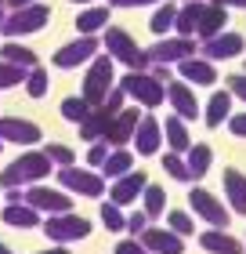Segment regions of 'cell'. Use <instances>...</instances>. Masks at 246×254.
<instances>
[{"label":"cell","instance_id":"obj_22","mask_svg":"<svg viewBox=\"0 0 246 254\" xmlns=\"http://www.w3.org/2000/svg\"><path fill=\"white\" fill-rule=\"evenodd\" d=\"M105 26H109V7L105 4H91V7L80 11V18H76L80 37H95V33H101Z\"/></svg>","mask_w":246,"mask_h":254},{"label":"cell","instance_id":"obj_30","mask_svg":"<svg viewBox=\"0 0 246 254\" xmlns=\"http://www.w3.org/2000/svg\"><path fill=\"white\" fill-rule=\"evenodd\" d=\"M0 59H4V62H11V65H22V69L40 65V62H37V55H33V48H22L18 40H7L4 48H0Z\"/></svg>","mask_w":246,"mask_h":254},{"label":"cell","instance_id":"obj_29","mask_svg":"<svg viewBox=\"0 0 246 254\" xmlns=\"http://www.w3.org/2000/svg\"><path fill=\"white\" fill-rule=\"evenodd\" d=\"M228 117H232V95L228 91L210 95V102H206V127H221Z\"/></svg>","mask_w":246,"mask_h":254},{"label":"cell","instance_id":"obj_7","mask_svg":"<svg viewBox=\"0 0 246 254\" xmlns=\"http://www.w3.org/2000/svg\"><path fill=\"white\" fill-rule=\"evenodd\" d=\"M199 48H196V37H163L156 48H148V65H170V62H181V59H192Z\"/></svg>","mask_w":246,"mask_h":254},{"label":"cell","instance_id":"obj_55","mask_svg":"<svg viewBox=\"0 0 246 254\" xmlns=\"http://www.w3.org/2000/svg\"><path fill=\"white\" fill-rule=\"evenodd\" d=\"M0 7H4V0H0Z\"/></svg>","mask_w":246,"mask_h":254},{"label":"cell","instance_id":"obj_39","mask_svg":"<svg viewBox=\"0 0 246 254\" xmlns=\"http://www.w3.org/2000/svg\"><path fill=\"white\" fill-rule=\"evenodd\" d=\"M123 222H127V218H123V211L116 203H101V225L109 229V233H120Z\"/></svg>","mask_w":246,"mask_h":254},{"label":"cell","instance_id":"obj_36","mask_svg":"<svg viewBox=\"0 0 246 254\" xmlns=\"http://www.w3.org/2000/svg\"><path fill=\"white\" fill-rule=\"evenodd\" d=\"M167 229H170V233H178V236L185 240V236L196 233V222H192L185 211H170V214H167Z\"/></svg>","mask_w":246,"mask_h":254},{"label":"cell","instance_id":"obj_4","mask_svg":"<svg viewBox=\"0 0 246 254\" xmlns=\"http://www.w3.org/2000/svg\"><path fill=\"white\" fill-rule=\"evenodd\" d=\"M112 87H116V62L109 55H95L87 76H84V95L80 98H84L87 106H101V98L109 95Z\"/></svg>","mask_w":246,"mask_h":254},{"label":"cell","instance_id":"obj_12","mask_svg":"<svg viewBox=\"0 0 246 254\" xmlns=\"http://www.w3.org/2000/svg\"><path fill=\"white\" fill-rule=\"evenodd\" d=\"M138 120H142V113L138 109H120L116 117L109 120V127H105V138L101 142L105 145H112V149H127V142L134 138V127H138Z\"/></svg>","mask_w":246,"mask_h":254},{"label":"cell","instance_id":"obj_9","mask_svg":"<svg viewBox=\"0 0 246 254\" xmlns=\"http://www.w3.org/2000/svg\"><path fill=\"white\" fill-rule=\"evenodd\" d=\"M98 37H76V40H69L65 48H58L54 51V69H76V65H84V62H91L98 55Z\"/></svg>","mask_w":246,"mask_h":254},{"label":"cell","instance_id":"obj_27","mask_svg":"<svg viewBox=\"0 0 246 254\" xmlns=\"http://www.w3.org/2000/svg\"><path fill=\"white\" fill-rule=\"evenodd\" d=\"M163 138H167V145H170V153H189V145H192V134H189V127H185L181 117H170L167 124H163Z\"/></svg>","mask_w":246,"mask_h":254},{"label":"cell","instance_id":"obj_47","mask_svg":"<svg viewBox=\"0 0 246 254\" xmlns=\"http://www.w3.org/2000/svg\"><path fill=\"white\" fill-rule=\"evenodd\" d=\"M210 4H217V7H246V0H210Z\"/></svg>","mask_w":246,"mask_h":254},{"label":"cell","instance_id":"obj_38","mask_svg":"<svg viewBox=\"0 0 246 254\" xmlns=\"http://www.w3.org/2000/svg\"><path fill=\"white\" fill-rule=\"evenodd\" d=\"M87 113H91V106H87L84 98H76V95H69V98L62 102V117H65V120H76V124H80Z\"/></svg>","mask_w":246,"mask_h":254},{"label":"cell","instance_id":"obj_42","mask_svg":"<svg viewBox=\"0 0 246 254\" xmlns=\"http://www.w3.org/2000/svg\"><path fill=\"white\" fill-rule=\"evenodd\" d=\"M105 156H109V145H105V142H91V149H87V164H91V167H101Z\"/></svg>","mask_w":246,"mask_h":254},{"label":"cell","instance_id":"obj_34","mask_svg":"<svg viewBox=\"0 0 246 254\" xmlns=\"http://www.w3.org/2000/svg\"><path fill=\"white\" fill-rule=\"evenodd\" d=\"M40 153L48 156L51 164H62V167H73V164H76V153H73L69 145H58V142H48V145L40 149Z\"/></svg>","mask_w":246,"mask_h":254},{"label":"cell","instance_id":"obj_50","mask_svg":"<svg viewBox=\"0 0 246 254\" xmlns=\"http://www.w3.org/2000/svg\"><path fill=\"white\" fill-rule=\"evenodd\" d=\"M40 254H69V251H65V247H62V244H58V247H54V251H40Z\"/></svg>","mask_w":246,"mask_h":254},{"label":"cell","instance_id":"obj_56","mask_svg":"<svg viewBox=\"0 0 246 254\" xmlns=\"http://www.w3.org/2000/svg\"><path fill=\"white\" fill-rule=\"evenodd\" d=\"M0 149H4V142H0Z\"/></svg>","mask_w":246,"mask_h":254},{"label":"cell","instance_id":"obj_23","mask_svg":"<svg viewBox=\"0 0 246 254\" xmlns=\"http://www.w3.org/2000/svg\"><path fill=\"white\" fill-rule=\"evenodd\" d=\"M225 192H228L232 211L246 218V175H243V171H236V167L225 171Z\"/></svg>","mask_w":246,"mask_h":254},{"label":"cell","instance_id":"obj_19","mask_svg":"<svg viewBox=\"0 0 246 254\" xmlns=\"http://www.w3.org/2000/svg\"><path fill=\"white\" fill-rule=\"evenodd\" d=\"M225 22H228V11L225 7H217V4H199V22H196V37H203V40H210V37H217L221 29H225Z\"/></svg>","mask_w":246,"mask_h":254},{"label":"cell","instance_id":"obj_48","mask_svg":"<svg viewBox=\"0 0 246 254\" xmlns=\"http://www.w3.org/2000/svg\"><path fill=\"white\" fill-rule=\"evenodd\" d=\"M4 200H7V203H18V200H22V189H7Z\"/></svg>","mask_w":246,"mask_h":254},{"label":"cell","instance_id":"obj_45","mask_svg":"<svg viewBox=\"0 0 246 254\" xmlns=\"http://www.w3.org/2000/svg\"><path fill=\"white\" fill-rule=\"evenodd\" d=\"M228 127L236 138H246V113H239V117H228Z\"/></svg>","mask_w":246,"mask_h":254},{"label":"cell","instance_id":"obj_35","mask_svg":"<svg viewBox=\"0 0 246 254\" xmlns=\"http://www.w3.org/2000/svg\"><path fill=\"white\" fill-rule=\"evenodd\" d=\"M163 171H167L174 182H192V175H189V167H185V156H181V153H167V156H163Z\"/></svg>","mask_w":246,"mask_h":254},{"label":"cell","instance_id":"obj_14","mask_svg":"<svg viewBox=\"0 0 246 254\" xmlns=\"http://www.w3.org/2000/svg\"><path fill=\"white\" fill-rule=\"evenodd\" d=\"M145 186H148V178L142 175V171H127V175L112 178V186H109V203H116V207H131L138 196H142Z\"/></svg>","mask_w":246,"mask_h":254},{"label":"cell","instance_id":"obj_13","mask_svg":"<svg viewBox=\"0 0 246 254\" xmlns=\"http://www.w3.org/2000/svg\"><path fill=\"white\" fill-rule=\"evenodd\" d=\"M44 138L40 124L22 120V117H0V142H15V145H37Z\"/></svg>","mask_w":246,"mask_h":254},{"label":"cell","instance_id":"obj_28","mask_svg":"<svg viewBox=\"0 0 246 254\" xmlns=\"http://www.w3.org/2000/svg\"><path fill=\"white\" fill-rule=\"evenodd\" d=\"M127 171H134V156L127 153V149H112V153L105 156V164H101V178L112 182V178L127 175Z\"/></svg>","mask_w":246,"mask_h":254},{"label":"cell","instance_id":"obj_25","mask_svg":"<svg viewBox=\"0 0 246 254\" xmlns=\"http://www.w3.org/2000/svg\"><path fill=\"white\" fill-rule=\"evenodd\" d=\"M109 113H105L101 106H91V113L84 120H80V138H84V142H101L105 138V127H109Z\"/></svg>","mask_w":246,"mask_h":254},{"label":"cell","instance_id":"obj_44","mask_svg":"<svg viewBox=\"0 0 246 254\" xmlns=\"http://www.w3.org/2000/svg\"><path fill=\"white\" fill-rule=\"evenodd\" d=\"M116 254H148V251L131 236V240H120V244H116Z\"/></svg>","mask_w":246,"mask_h":254},{"label":"cell","instance_id":"obj_41","mask_svg":"<svg viewBox=\"0 0 246 254\" xmlns=\"http://www.w3.org/2000/svg\"><path fill=\"white\" fill-rule=\"evenodd\" d=\"M123 229H127V233H131V236L138 240V236H142L145 229H148V218H145V211H134V214L123 222Z\"/></svg>","mask_w":246,"mask_h":254},{"label":"cell","instance_id":"obj_52","mask_svg":"<svg viewBox=\"0 0 246 254\" xmlns=\"http://www.w3.org/2000/svg\"><path fill=\"white\" fill-rule=\"evenodd\" d=\"M73 4H95V0H73Z\"/></svg>","mask_w":246,"mask_h":254},{"label":"cell","instance_id":"obj_3","mask_svg":"<svg viewBox=\"0 0 246 254\" xmlns=\"http://www.w3.org/2000/svg\"><path fill=\"white\" fill-rule=\"evenodd\" d=\"M105 55L112 62H123L127 69H148V55L138 48V40L120 26H105Z\"/></svg>","mask_w":246,"mask_h":254},{"label":"cell","instance_id":"obj_21","mask_svg":"<svg viewBox=\"0 0 246 254\" xmlns=\"http://www.w3.org/2000/svg\"><path fill=\"white\" fill-rule=\"evenodd\" d=\"M4 225H11V229H37L40 225V211H37V207H29L26 200L7 203L4 207Z\"/></svg>","mask_w":246,"mask_h":254},{"label":"cell","instance_id":"obj_54","mask_svg":"<svg viewBox=\"0 0 246 254\" xmlns=\"http://www.w3.org/2000/svg\"><path fill=\"white\" fill-rule=\"evenodd\" d=\"M185 4H192V0H185Z\"/></svg>","mask_w":246,"mask_h":254},{"label":"cell","instance_id":"obj_43","mask_svg":"<svg viewBox=\"0 0 246 254\" xmlns=\"http://www.w3.org/2000/svg\"><path fill=\"white\" fill-rule=\"evenodd\" d=\"M228 95H236L246 102V73L243 76H228Z\"/></svg>","mask_w":246,"mask_h":254},{"label":"cell","instance_id":"obj_26","mask_svg":"<svg viewBox=\"0 0 246 254\" xmlns=\"http://www.w3.org/2000/svg\"><path fill=\"white\" fill-rule=\"evenodd\" d=\"M199 244H203V251H210V254H243V244L236 236H228L225 229H210V233H203Z\"/></svg>","mask_w":246,"mask_h":254},{"label":"cell","instance_id":"obj_32","mask_svg":"<svg viewBox=\"0 0 246 254\" xmlns=\"http://www.w3.org/2000/svg\"><path fill=\"white\" fill-rule=\"evenodd\" d=\"M174 18H178V7L170 4V0H163V4L156 7V15H152V33H156V37H167V33L174 29Z\"/></svg>","mask_w":246,"mask_h":254},{"label":"cell","instance_id":"obj_18","mask_svg":"<svg viewBox=\"0 0 246 254\" xmlns=\"http://www.w3.org/2000/svg\"><path fill=\"white\" fill-rule=\"evenodd\" d=\"M167 102L174 106V117H181V120H196L199 117V102H196L192 87L185 84V80H170L167 84Z\"/></svg>","mask_w":246,"mask_h":254},{"label":"cell","instance_id":"obj_46","mask_svg":"<svg viewBox=\"0 0 246 254\" xmlns=\"http://www.w3.org/2000/svg\"><path fill=\"white\" fill-rule=\"evenodd\" d=\"M145 4H163V0H109V7H145Z\"/></svg>","mask_w":246,"mask_h":254},{"label":"cell","instance_id":"obj_2","mask_svg":"<svg viewBox=\"0 0 246 254\" xmlns=\"http://www.w3.org/2000/svg\"><path fill=\"white\" fill-rule=\"evenodd\" d=\"M120 91L131 95L138 106H145V109H156V106H163V98H167L163 80L152 76L148 69H131L127 76H120Z\"/></svg>","mask_w":246,"mask_h":254},{"label":"cell","instance_id":"obj_37","mask_svg":"<svg viewBox=\"0 0 246 254\" xmlns=\"http://www.w3.org/2000/svg\"><path fill=\"white\" fill-rule=\"evenodd\" d=\"M18 84H26V69L11 65V62H0V91L4 87H18Z\"/></svg>","mask_w":246,"mask_h":254},{"label":"cell","instance_id":"obj_5","mask_svg":"<svg viewBox=\"0 0 246 254\" xmlns=\"http://www.w3.org/2000/svg\"><path fill=\"white\" fill-rule=\"evenodd\" d=\"M48 18H51V7L48 4H26V7H15L11 15H4L0 33H4L7 40L26 37V33H40L44 26H48Z\"/></svg>","mask_w":246,"mask_h":254},{"label":"cell","instance_id":"obj_31","mask_svg":"<svg viewBox=\"0 0 246 254\" xmlns=\"http://www.w3.org/2000/svg\"><path fill=\"white\" fill-rule=\"evenodd\" d=\"M142 200H145V218H148V222L163 218V211H167V192H163V186H145Z\"/></svg>","mask_w":246,"mask_h":254},{"label":"cell","instance_id":"obj_53","mask_svg":"<svg viewBox=\"0 0 246 254\" xmlns=\"http://www.w3.org/2000/svg\"><path fill=\"white\" fill-rule=\"evenodd\" d=\"M0 26H4V7H0Z\"/></svg>","mask_w":246,"mask_h":254},{"label":"cell","instance_id":"obj_24","mask_svg":"<svg viewBox=\"0 0 246 254\" xmlns=\"http://www.w3.org/2000/svg\"><path fill=\"white\" fill-rule=\"evenodd\" d=\"M210 164H214V149H210L206 142H196V145H189V153H185V167H189V175H192V182H199L210 171Z\"/></svg>","mask_w":246,"mask_h":254},{"label":"cell","instance_id":"obj_40","mask_svg":"<svg viewBox=\"0 0 246 254\" xmlns=\"http://www.w3.org/2000/svg\"><path fill=\"white\" fill-rule=\"evenodd\" d=\"M123 98H127V95H123V91H120V87H112V91H109V95H105V98H101V109H105V113H109V117H116V113H120V109H123Z\"/></svg>","mask_w":246,"mask_h":254},{"label":"cell","instance_id":"obj_16","mask_svg":"<svg viewBox=\"0 0 246 254\" xmlns=\"http://www.w3.org/2000/svg\"><path fill=\"white\" fill-rule=\"evenodd\" d=\"M138 244L148 254H185V240L178 233H170V229H156V225H148L145 233L138 236Z\"/></svg>","mask_w":246,"mask_h":254},{"label":"cell","instance_id":"obj_20","mask_svg":"<svg viewBox=\"0 0 246 254\" xmlns=\"http://www.w3.org/2000/svg\"><path fill=\"white\" fill-rule=\"evenodd\" d=\"M178 73L185 76V84H214L217 80V69H214V62H206V59H181L178 62Z\"/></svg>","mask_w":246,"mask_h":254},{"label":"cell","instance_id":"obj_8","mask_svg":"<svg viewBox=\"0 0 246 254\" xmlns=\"http://www.w3.org/2000/svg\"><path fill=\"white\" fill-rule=\"evenodd\" d=\"M65 192H80V196H91V200H98L105 192V178L98 171H84V167H62V175H58Z\"/></svg>","mask_w":246,"mask_h":254},{"label":"cell","instance_id":"obj_10","mask_svg":"<svg viewBox=\"0 0 246 254\" xmlns=\"http://www.w3.org/2000/svg\"><path fill=\"white\" fill-rule=\"evenodd\" d=\"M22 200H26L29 207H37V211L44 214H62V211H73V196L69 192H54V189H48V186H29L26 192H22Z\"/></svg>","mask_w":246,"mask_h":254},{"label":"cell","instance_id":"obj_6","mask_svg":"<svg viewBox=\"0 0 246 254\" xmlns=\"http://www.w3.org/2000/svg\"><path fill=\"white\" fill-rule=\"evenodd\" d=\"M44 236L51 244H73V240H87L91 236V222L84 214H73V211H62V214H48L44 222Z\"/></svg>","mask_w":246,"mask_h":254},{"label":"cell","instance_id":"obj_49","mask_svg":"<svg viewBox=\"0 0 246 254\" xmlns=\"http://www.w3.org/2000/svg\"><path fill=\"white\" fill-rule=\"evenodd\" d=\"M4 4H7L11 11H15V7H26V4H37V0H4Z\"/></svg>","mask_w":246,"mask_h":254},{"label":"cell","instance_id":"obj_33","mask_svg":"<svg viewBox=\"0 0 246 254\" xmlns=\"http://www.w3.org/2000/svg\"><path fill=\"white\" fill-rule=\"evenodd\" d=\"M48 91H51V76H48V69L33 65L29 73H26V95H29V98H44Z\"/></svg>","mask_w":246,"mask_h":254},{"label":"cell","instance_id":"obj_11","mask_svg":"<svg viewBox=\"0 0 246 254\" xmlns=\"http://www.w3.org/2000/svg\"><path fill=\"white\" fill-rule=\"evenodd\" d=\"M189 203H192V211L203 218V222H210L214 229H225V225H228V207L221 203L214 192H206V189L196 186V189L189 192Z\"/></svg>","mask_w":246,"mask_h":254},{"label":"cell","instance_id":"obj_51","mask_svg":"<svg viewBox=\"0 0 246 254\" xmlns=\"http://www.w3.org/2000/svg\"><path fill=\"white\" fill-rule=\"evenodd\" d=\"M0 254H11V247H7V244H0Z\"/></svg>","mask_w":246,"mask_h":254},{"label":"cell","instance_id":"obj_15","mask_svg":"<svg viewBox=\"0 0 246 254\" xmlns=\"http://www.w3.org/2000/svg\"><path fill=\"white\" fill-rule=\"evenodd\" d=\"M243 48H246V44H243L239 33H225V29H221L217 37L203 40V48H199V51H203L206 62H225V59H236V55H243Z\"/></svg>","mask_w":246,"mask_h":254},{"label":"cell","instance_id":"obj_17","mask_svg":"<svg viewBox=\"0 0 246 254\" xmlns=\"http://www.w3.org/2000/svg\"><path fill=\"white\" fill-rule=\"evenodd\" d=\"M134 149L142 156H156L159 153V145H163V127H159V120L156 117H142L138 120V127H134Z\"/></svg>","mask_w":246,"mask_h":254},{"label":"cell","instance_id":"obj_1","mask_svg":"<svg viewBox=\"0 0 246 254\" xmlns=\"http://www.w3.org/2000/svg\"><path fill=\"white\" fill-rule=\"evenodd\" d=\"M51 160L44 156V153H22L15 164H7L4 171H0V186L4 189H26V186H37V182H44L51 175Z\"/></svg>","mask_w":246,"mask_h":254}]
</instances>
